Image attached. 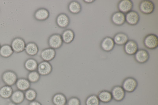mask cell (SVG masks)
Masks as SVG:
<instances>
[{"label":"cell","mask_w":158,"mask_h":105,"mask_svg":"<svg viewBox=\"0 0 158 105\" xmlns=\"http://www.w3.org/2000/svg\"><path fill=\"white\" fill-rule=\"evenodd\" d=\"M13 92L12 86L6 85L0 89V96L3 99H9L12 96Z\"/></svg>","instance_id":"obj_26"},{"label":"cell","mask_w":158,"mask_h":105,"mask_svg":"<svg viewBox=\"0 0 158 105\" xmlns=\"http://www.w3.org/2000/svg\"><path fill=\"white\" fill-rule=\"evenodd\" d=\"M40 78V75L37 71L30 72L27 74V79L31 83H37Z\"/></svg>","instance_id":"obj_30"},{"label":"cell","mask_w":158,"mask_h":105,"mask_svg":"<svg viewBox=\"0 0 158 105\" xmlns=\"http://www.w3.org/2000/svg\"><path fill=\"white\" fill-rule=\"evenodd\" d=\"M133 7V2L131 0H121L117 5L118 11L125 15L132 10Z\"/></svg>","instance_id":"obj_12"},{"label":"cell","mask_w":158,"mask_h":105,"mask_svg":"<svg viewBox=\"0 0 158 105\" xmlns=\"http://www.w3.org/2000/svg\"><path fill=\"white\" fill-rule=\"evenodd\" d=\"M100 103L101 102L96 94L90 95L85 99V105H100Z\"/></svg>","instance_id":"obj_29"},{"label":"cell","mask_w":158,"mask_h":105,"mask_svg":"<svg viewBox=\"0 0 158 105\" xmlns=\"http://www.w3.org/2000/svg\"><path fill=\"white\" fill-rule=\"evenodd\" d=\"M49 16V12L48 10L44 8H41L38 9L35 12L34 16L38 21L46 20Z\"/></svg>","instance_id":"obj_22"},{"label":"cell","mask_w":158,"mask_h":105,"mask_svg":"<svg viewBox=\"0 0 158 105\" xmlns=\"http://www.w3.org/2000/svg\"><path fill=\"white\" fill-rule=\"evenodd\" d=\"M56 56V50L50 48L44 49L42 51L40 54L41 57L43 61L49 62L53 60Z\"/></svg>","instance_id":"obj_15"},{"label":"cell","mask_w":158,"mask_h":105,"mask_svg":"<svg viewBox=\"0 0 158 105\" xmlns=\"http://www.w3.org/2000/svg\"><path fill=\"white\" fill-rule=\"evenodd\" d=\"M115 46L113 39L111 37L106 36L101 40L100 48L104 52H110L113 50Z\"/></svg>","instance_id":"obj_8"},{"label":"cell","mask_w":158,"mask_h":105,"mask_svg":"<svg viewBox=\"0 0 158 105\" xmlns=\"http://www.w3.org/2000/svg\"><path fill=\"white\" fill-rule=\"evenodd\" d=\"M66 105H81V100L77 96H72L68 99Z\"/></svg>","instance_id":"obj_32"},{"label":"cell","mask_w":158,"mask_h":105,"mask_svg":"<svg viewBox=\"0 0 158 105\" xmlns=\"http://www.w3.org/2000/svg\"><path fill=\"white\" fill-rule=\"evenodd\" d=\"M14 52L12 47L9 45H3L0 49V55L4 58L10 57Z\"/></svg>","instance_id":"obj_28"},{"label":"cell","mask_w":158,"mask_h":105,"mask_svg":"<svg viewBox=\"0 0 158 105\" xmlns=\"http://www.w3.org/2000/svg\"><path fill=\"white\" fill-rule=\"evenodd\" d=\"M7 105H18L15 103H13L11 101V100H10L8 103Z\"/></svg>","instance_id":"obj_35"},{"label":"cell","mask_w":158,"mask_h":105,"mask_svg":"<svg viewBox=\"0 0 158 105\" xmlns=\"http://www.w3.org/2000/svg\"><path fill=\"white\" fill-rule=\"evenodd\" d=\"M63 42L67 44L71 43L74 41L75 35L72 29H67L63 31L61 35Z\"/></svg>","instance_id":"obj_20"},{"label":"cell","mask_w":158,"mask_h":105,"mask_svg":"<svg viewBox=\"0 0 158 105\" xmlns=\"http://www.w3.org/2000/svg\"><path fill=\"white\" fill-rule=\"evenodd\" d=\"M39 48L35 42H30L26 44L25 51L29 56H34L37 55L39 52Z\"/></svg>","instance_id":"obj_24"},{"label":"cell","mask_w":158,"mask_h":105,"mask_svg":"<svg viewBox=\"0 0 158 105\" xmlns=\"http://www.w3.org/2000/svg\"><path fill=\"white\" fill-rule=\"evenodd\" d=\"M110 20L111 23L117 26H121L125 23V15L123 13L117 11L111 15Z\"/></svg>","instance_id":"obj_14"},{"label":"cell","mask_w":158,"mask_h":105,"mask_svg":"<svg viewBox=\"0 0 158 105\" xmlns=\"http://www.w3.org/2000/svg\"><path fill=\"white\" fill-rule=\"evenodd\" d=\"M29 105H42L39 102L37 101L34 100L33 101L29 103Z\"/></svg>","instance_id":"obj_33"},{"label":"cell","mask_w":158,"mask_h":105,"mask_svg":"<svg viewBox=\"0 0 158 105\" xmlns=\"http://www.w3.org/2000/svg\"><path fill=\"white\" fill-rule=\"evenodd\" d=\"M138 86V82L135 78L129 77L124 79L122 83V87L126 93H133Z\"/></svg>","instance_id":"obj_1"},{"label":"cell","mask_w":158,"mask_h":105,"mask_svg":"<svg viewBox=\"0 0 158 105\" xmlns=\"http://www.w3.org/2000/svg\"><path fill=\"white\" fill-rule=\"evenodd\" d=\"M53 67L50 62L43 61L38 65L37 71L41 76H46L51 73Z\"/></svg>","instance_id":"obj_9"},{"label":"cell","mask_w":158,"mask_h":105,"mask_svg":"<svg viewBox=\"0 0 158 105\" xmlns=\"http://www.w3.org/2000/svg\"><path fill=\"white\" fill-rule=\"evenodd\" d=\"M155 8V4L149 0L141 1L139 5V10L143 15H151L154 12Z\"/></svg>","instance_id":"obj_3"},{"label":"cell","mask_w":158,"mask_h":105,"mask_svg":"<svg viewBox=\"0 0 158 105\" xmlns=\"http://www.w3.org/2000/svg\"><path fill=\"white\" fill-rule=\"evenodd\" d=\"M38 65V62L34 59H28L25 61L24 63V67L25 69L28 71L32 72L37 71Z\"/></svg>","instance_id":"obj_27"},{"label":"cell","mask_w":158,"mask_h":105,"mask_svg":"<svg viewBox=\"0 0 158 105\" xmlns=\"http://www.w3.org/2000/svg\"><path fill=\"white\" fill-rule=\"evenodd\" d=\"M31 83L27 79L21 78L18 79L15 86L19 90L25 92L30 88Z\"/></svg>","instance_id":"obj_18"},{"label":"cell","mask_w":158,"mask_h":105,"mask_svg":"<svg viewBox=\"0 0 158 105\" xmlns=\"http://www.w3.org/2000/svg\"><path fill=\"white\" fill-rule=\"evenodd\" d=\"M150 55L149 52L146 49H140L134 55L135 61L138 63L143 64L146 63L149 61Z\"/></svg>","instance_id":"obj_7"},{"label":"cell","mask_w":158,"mask_h":105,"mask_svg":"<svg viewBox=\"0 0 158 105\" xmlns=\"http://www.w3.org/2000/svg\"><path fill=\"white\" fill-rule=\"evenodd\" d=\"M113 39L115 45L118 46H123L129 40L128 35L123 32H118L115 34Z\"/></svg>","instance_id":"obj_16"},{"label":"cell","mask_w":158,"mask_h":105,"mask_svg":"<svg viewBox=\"0 0 158 105\" xmlns=\"http://www.w3.org/2000/svg\"><path fill=\"white\" fill-rule=\"evenodd\" d=\"M56 23L59 27L65 28L68 27L70 23V19L67 14H60L56 18Z\"/></svg>","instance_id":"obj_17"},{"label":"cell","mask_w":158,"mask_h":105,"mask_svg":"<svg viewBox=\"0 0 158 105\" xmlns=\"http://www.w3.org/2000/svg\"><path fill=\"white\" fill-rule=\"evenodd\" d=\"M94 0H84V2L87 4H91L94 2Z\"/></svg>","instance_id":"obj_34"},{"label":"cell","mask_w":158,"mask_h":105,"mask_svg":"<svg viewBox=\"0 0 158 105\" xmlns=\"http://www.w3.org/2000/svg\"><path fill=\"white\" fill-rule=\"evenodd\" d=\"M111 93L113 99L117 102L123 100L126 96V92L121 86H116L111 89Z\"/></svg>","instance_id":"obj_5"},{"label":"cell","mask_w":158,"mask_h":105,"mask_svg":"<svg viewBox=\"0 0 158 105\" xmlns=\"http://www.w3.org/2000/svg\"><path fill=\"white\" fill-rule=\"evenodd\" d=\"M25 99L24 92L17 90L13 92L10 99L13 103L19 104L22 103Z\"/></svg>","instance_id":"obj_21"},{"label":"cell","mask_w":158,"mask_h":105,"mask_svg":"<svg viewBox=\"0 0 158 105\" xmlns=\"http://www.w3.org/2000/svg\"><path fill=\"white\" fill-rule=\"evenodd\" d=\"M52 101L54 105H66L67 100L63 94L57 93L52 97Z\"/></svg>","instance_id":"obj_25"},{"label":"cell","mask_w":158,"mask_h":105,"mask_svg":"<svg viewBox=\"0 0 158 105\" xmlns=\"http://www.w3.org/2000/svg\"><path fill=\"white\" fill-rule=\"evenodd\" d=\"M18 79L17 75L13 71H6L2 75L3 81L7 86H14Z\"/></svg>","instance_id":"obj_4"},{"label":"cell","mask_w":158,"mask_h":105,"mask_svg":"<svg viewBox=\"0 0 158 105\" xmlns=\"http://www.w3.org/2000/svg\"><path fill=\"white\" fill-rule=\"evenodd\" d=\"M1 45H0V49H1Z\"/></svg>","instance_id":"obj_36"},{"label":"cell","mask_w":158,"mask_h":105,"mask_svg":"<svg viewBox=\"0 0 158 105\" xmlns=\"http://www.w3.org/2000/svg\"><path fill=\"white\" fill-rule=\"evenodd\" d=\"M68 10L69 12L71 14L73 15H77L81 12V5L78 1H72L69 3L68 5Z\"/></svg>","instance_id":"obj_23"},{"label":"cell","mask_w":158,"mask_h":105,"mask_svg":"<svg viewBox=\"0 0 158 105\" xmlns=\"http://www.w3.org/2000/svg\"><path fill=\"white\" fill-rule=\"evenodd\" d=\"M139 49L137 42L133 40H129L123 45V50L127 55L132 56Z\"/></svg>","instance_id":"obj_6"},{"label":"cell","mask_w":158,"mask_h":105,"mask_svg":"<svg viewBox=\"0 0 158 105\" xmlns=\"http://www.w3.org/2000/svg\"><path fill=\"white\" fill-rule=\"evenodd\" d=\"M26 45L23 39L21 38H16L12 40L11 46L14 52L19 53L25 50Z\"/></svg>","instance_id":"obj_13"},{"label":"cell","mask_w":158,"mask_h":105,"mask_svg":"<svg viewBox=\"0 0 158 105\" xmlns=\"http://www.w3.org/2000/svg\"><path fill=\"white\" fill-rule=\"evenodd\" d=\"M144 46L150 50L156 49L158 46V37L156 34L151 33L147 35L143 40Z\"/></svg>","instance_id":"obj_2"},{"label":"cell","mask_w":158,"mask_h":105,"mask_svg":"<svg viewBox=\"0 0 158 105\" xmlns=\"http://www.w3.org/2000/svg\"><path fill=\"white\" fill-rule=\"evenodd\" d=\"M140 20V15L138 12L131 10L125 15V22L131 26H135L139 23Z\"/></svg>","instance_id":"obj_10"},{"label":"cell","mask_w":158,"mask_h":105,"mask_svg":"<svg viewBox=\"0 0 158 105\" xmlns=\"http://www.w3.org/2000/svg\"><path fill=\"white\" fill-rule=\"evenodd\" d=\"M24 92L25 98L29 102L35 100L37 96L36 91L33 89H29Z\"/></svg>","instance_id":"obj_31"},{"label":"cell","mask_w":158,"mask_h":105,"mask_svg":"<svg viewBox=\"0 0 158 105\" xmlns=\"http://www.w3.org/2000/svg\"><path fill=\"white\" fill-rule=\"evenodd\" d=\"M48 42L50 48L54 49L61 47L63 43L61 35L57 34H53L49 37Z\"/></svg>","instance_id":"obj_11"},{"label":"cell","mask_w":158,"mask_h":105,"mask_svg":"<svg viewBox=\"0 0 158 105\" xmlns=\"http://www.w3.org/2000/svg\"><path fill=\"white\" fill-rule=\"evenodd\" d=\"M97 96L100 102L107 103H110L113 100L111 91L107 90H102L98 93Z\"/></svg>","instance_id":"obj_19"}]
</instances>
